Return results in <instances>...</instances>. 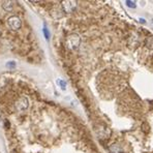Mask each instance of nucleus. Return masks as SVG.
<instances>
[{"mask_svg":"<svg viewBox=\"0 0 153 153\" xmlns=\"http://www.w3.org/2000/svg\"><path fill=\"white\" fill-rule=\"evenodd\" d=\"M126 5L128 6V7H131V8H135V1H129V0H128V1H126Z\"/></svg>","mask_w":153,"mask_h":153,"instance_id":"nucleus-9","label":"nucleus"},{"mask_svg":"<svg viewBox=\"0 0 153 153\" xmlns=\"http://www.w3.org/2000/svg\"><path fill=\"white\" fill-rule=\"evenodd\" d=\"M44 36H46V38L47 39L50 38V32H49V30H48V28L46 26L44 27Z\"/></svg>","mask_w":153,"mask_h":153,"instance_id":"nucleus-11","label":"nucleus"},{"mask_svg":"<svg viewBox=\"0 0 153 153\" xmlns=\"http://www.w3.org/2000/svg\"><path fill=\"white\" fill-rule=\"evenodd\" d=\"M6 67H8V68H15V67H16V63L13 62V61H9V62L6 63Z\"/></svg>","mask_w":153,"mask_h":153,"instance_id":"nucleus-10","label":"nucleus"},{"mask_svg":"<svg viewBox=\"0 0 153 153\" xmlns=\"http://www.w3.org/2000/svg\"><path fill=\"white\" fill-rule=\"evenodd\" d=\"M16 108L18 111L20 112H23L28 108V99L25 97V96H22L20 98L17 100V104H16Z\"/></svg>","mask_w":153,"mask_h":153,"instance_id":"nucleus-3","label":"nucleus"},{"mask_svg":"<svg viewBox=\"0 0 153 153\" xmlns=\"http://www.w3.org/2000/svg\"><path fill=\"white\" fill-rule=\"evenodd\" d=\"M97 133H98V135L100 137L106 139V137H109L110 135H111V130H110L109 128H106V127L99 126L98 128H97Z\"/></svg>","mask_w":153,"mask_h":153,"instance_id":"nucleus-5","label":"nucleus"},{"mask_svg":"<svg viewBox=\"0 0 153 153\" xmlns=\"http://www.w3.org/2000/svg\"><path fill=\"white\" fill-rule=\"evenodd\" d=\"M2 7L4 8V11H11L13 9V2L11 1H4L2 4Z\"/></svg>","mask_w":153,"mask_h":153,"instance_id":"nucleus-8","label":"nucleus"},{"mask_svg":"<svg viewBox=\"0 0 153 153\" xmlns=\"http://www.w3.org/2000/svg\"><path fill=\"white\" fill-rule=\"evenodd\" d=\"M77 7V2L75 1H63L62 8L65 13H73Z\"/></svg>","mask_w":153,"mask_h":153,"instance_id":"nucleus-4","label":"nucleus"},{"mask_svg":"<svg viewBox=\"0 0 153 153\" xmlns=\"http://www.w3.org/2000/svg\"><path fill=\"white\" fill-rule=\"evenodd\" d=\"M58 83H59L60 86H61V89H63V90H64V89L66 88V83H65L64 81L60 80V81H58Z\"/></svg>","mask_w":153,"mask_h":153,"instance_id":"nucleus-12","label":"nucleus"},{"mask_svg":"<svg viewBox=\"0 0 153 153\" xmlns=\"http://www.w3.org/2000/svg\"><path fill=\"white\" fill-rule=\"evenodd\" d=\"M140 21H141V23L146 24V21H145V20H144V19H140Z\"/></svg>","mask_w":153,"mask_h":153,"instance_id":"nucleus-13","label":"nucleus"},{"mask_svg":"<svg viewBox=\"0 0 153 153\" xmlns=\"http://www.w3.org/2000/svg\"><path fill=\"white\" fill-rule=\"evenodd\" d=\"M22 22L20 20V18H18L17 16H11L8 18L7 20V26L11 29V30H18L21 28Z\"/></svg>","mask_w":153,"mask_h":153,"instance_id":"nucleus-2","label":"nucleus"},{"mask_svg":"<svg viewBox=\"0 0 153 153\" xmlns=\"http://www.w3.org/2000/svg\"><path fill=\"white\" fill-rule=\"evenodd\" d=\"M145 46L147 49L153 50V36H149L146 38L145 40Z\"/></svg>","mask_w":153,"mask_h":153,"instance_id":"nucleus-7","label":"nucleus"},{"mask_svg":"<svg viewBox=\"0 0 153 153\" xmlns=\"http://www.w3.org/2000/svg\"><path fill=\"white\" fill-rule=\"evenodd\" d=\"M109 150L111 153H123V151H122L121 148H120L118 145H116V144H113V145L110 146Z\"/></svg>","mask_w":153,"mask_h":153,"instance_id":"nucleus-6","label":"nucleus"},{"mask_svg":"<svg viewBox=\"0 0 153 153\" xmlns=\"http://www.w3.org/2000/svg\"><path fill=\"white\" fill-rule=\"evenodd\" d=\"M80 42H81V38L79 36L78 34L73 33L68 35L67 39H66V44H67V47L71 50H75L80 46Z\"/></svg>","mask_w":153,"mask_h":153,"instance_id":"nucleus-1","label":"nucleus"}]
</instances>
